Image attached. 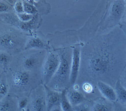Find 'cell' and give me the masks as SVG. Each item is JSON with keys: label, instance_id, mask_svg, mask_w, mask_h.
<instances>
[{"label": "cell", "instance_id": "obj_1", "mask_svg": "<svg viewBox=\"0 0 126 111\" xmlns=\"http://www.w3.org/2000/svg\"><path fill=\"white\" fill-rule=\"evenodd\" d=\"M95 41L89 60V71L97 81L114 87L126 66V36L119 25Z\"/></svg>", "mask_w": 126, "mask_h": 111}, {"label": "cell", "instance_id": "obj_2", "mask_svg": "<svg viewBox=\"0 0 126 111\" xmlns=\"http://www.w3.org/2000/svg\"><path fill=\"white\" fill-rule=\"evenodd\" d=\"M9 88V94L18 98L29 97L38 86L34 72L10 65L5 71Z\"/></svg>", "mask_w": 126, "mask_h": 111}, {"label": "cell", "instance_id": "obj_3", "mask_svg": "<svg viewBox=\"0 0 126 111\" xmlns=\"http://www.w3.org/2000/svg\"><path fill=\"white\" fill-rule=\"evenodd\" d=\"M25 32L0 21V51L12 56L24 49L27 41Z\"/></svg>", "mask_w": 126, "mask_h": 111}, {"label": "cell", "instance_id": "obj_4", "mask_svg": "<svg viewBox=\"0 0 126 111\" xmlns=\"http://www.w3.org/2000/svg\"><path fill=\"white\" fill-rule=\"evenodd\" d=\"M69 58L67 53L62 54L57 71L46 85L49 88L60 92L69 88L71 64Z\"/></svg>", "mask_w": 126, "mask_h": 111}, {"label": "cell", "instance_id": "obj_5", "mask_svg": "<svg viewBox=\"0 0 126 111\" xmlns=\"http://www.w3.org/2000/svg\"><path fill=\"white\" fill-rule=\"evenodd\" d=\"M28 108L30 111H47L44 85H39L29 96Z\"/></svg>", "mask_w": 126, "mask_h": 111}, {"label": "cell", "instance_id": "obj_6", "mask_svg": "<svg viewBox=\"0 0 126 111\" xmlns=\"http://www.w3.org/2000/svg\"><path fill=\"white\" fill-rule=\"evenodd\" d=\"M60 62V57L56 53L50 52L47 56L41 72L43 84L47 85L57 71Z\"/></svg>", "mask_w": 126, "mask_h": 111}, {"label": "cell", "instance_id": "obj_7", "mask_svg": "<svg viewBox=\"0 0 126 111\" xmlns=\"http://www.w3.org/2000/svg\"><path fill=\"white\" fill-rule=\"evenodd\" d=\"M80 60V52L79 47H75L73 51L72 64H71L70 85L71 87L75 85L79 72Z\"/></svg>", "mask_w": 126, "mask_h": 111}, {"label": "cell", "instance_id": "obj_8", "mask_svg": "<svg viewBox=\"0 0 126 111\" xmlns=\"http://www.w3.org/2000/svg\"><path fill=\"white\" fill-rule=\"evenodd\" d=\"M44 85L46 94L47 111H50L53 107L60 105L61 92L51 89L46 85Z\"/></svg>", "mask_w": 126, "mask_h": 111}, {"label": "cell", "instance_id": "obj_9", "mask_svg": "<svg viewBox=\"0 0 126 111\" xmlns=\"http://www.w3.org/2000/svg\"><path fill=\"white\" fill-rule=\"evenodd\" d=\"M96 86L98 91L104 99L112 103L117 101L116 92L113 87L100 81L97 82Z\"/></svg>", "mask_w": 126, "mask_h": 111}, {"label": "cell", "instance_id": "obj_10", "mask_svg": "<svg viewBox=\"0 0 126 111\" xmlns=\"http://www.w3.org/2000/svg\"><path fill=\"white\" fill-rule=\"evenodd\" d=\"M66 95L68 101L73 107L87 100L84 94L75 88L70 87L66 89Z\"/></svg>", "mask_w": 126, "mask_h": 111}, {"label": "cell", "instance_id": "obj_11", "mask_svg": "<svg viewBox=\"0 0 126 111\" xmlns=\"http://www.w3.org/2000/svg\"><path fill=\"white\" fill-rule=\"evenodd\" d=\"M0 111H20L18 98L9 94L0 100Z\"/></svg>", "mask_w": 126, "mask_h": 111}, {"label": "cell", "instance_id": "obj_12", "mask_svg": "<svg viewBox=\"0 0 126 111\" xmlns=\"http://www.w3.org/2000/svg\"><path fill=\"white\" fill-rule=\"evenodd\" d=\"M91 111H113V103L102 99L94 101Z\"/></svg>", "mask_w": 126, "mask_h": 111}, {"label": "cell", "instance_id": "obj_13", "mask_svg": "<svg viewBox=\"0 0 126 111\" xmlns=\"http://www.w3.org/2000/svg\"><path fill=\"white\" fill-rule=\"evenodd\" d=\"M0 21L20 29L21 21H20L15 12L0 14Z\"/></svg>", "mask_w": 126, "mask_h": 111}, {"label": "cell", "instance_id": "obj_14", "mask_svg": "<svg viewBox=\"0 0 126 111\" xmlns=\"http://www.w3.org/2000/svg\"><path fill=\"white\" fill-rule=\"evenodd\" d=\"M118 102L123 104H126V89L123 86L120 80H118L114 87Z\"/></svg>", "mask_w": 126, "mask_h": 111}, {"label": "cell", "instance_id": "obj_15", "mask_svg": "<svg viewBox=\"0 0 126 111\" xmlns=\"http://www.w3.org/2000/svg\"><path fill=\"white\" fill-rule=\"evenodd\" d=\"M44 47V43L40 38L37 37H32L27 40L25 45L24 50L41 49Z\"/></svg>", "mask_w": 126, "mask_h": 111}, {"label": "cell", "instance_id": "obj_16", "mask_svg": "<svg viewBox=\"0 0 126 111\" xmlns=\"http://www.w3.org/2000/svg\"><path fill=\"white\" fill-rule=\"evenodd\" d=\"M9 94V86L4 71L0 77V100L4 98Z\"/></svg>", "mask_w": 126, "mask_h": 111}, {"label": "cell", "instance_id": "obj_17", "mask_svg": "<svg viewBox=\"0 0 126 111\" xmlns=\"http://www.w3.org/2000/svg\"><path fill=\"white\" fill-rule=\"evenodd\" d=\"M13 56L9 54L0 51V68L4 71L11 63Z\"/></svg>", "mask_w": 126, "mask_h": 111}, {"label": "cell", "instance_id": "obj_18", "mask_svg": "<svg viewBox=\"0 0 126 111\" xmlns=\"http://www.w3.org/2000/svg\"><path fill=\"white\" fill-rule=\"evenodd\" d=\"M66 90L61 92L60 106L63 111H74L73 108L68 101L66 95Z\"/></svg>", "mask_w": 126, "mask_h": 111}, {"label": "cell", "instance_id": "obj_19", "mask_svg": "<svg viewBox=\"0 0 126 111\" xmlns=\"http://www.w3.org/2000/svg\"><path fill=\"white\" fill-rule=\"evenodd\" d=\"M93 101L87 100L81 104L73 107L74 111H91Z\"/></svg>", "mask_w": 126, "mask_h": 111}, {"label": "cell", "instance_id": "obj_20", "mask_svg": "<svg viewBox=\"0 0 126 111\" xmlns=\"http://www.w3.org/2000/svg\"><path fill=\"white\" fill-rule=\"evenodd\" d=\"M15 12L13 6L7 2L6 0H0V14Z\"/></svg>", "mask_w": 126, "mask_h": 111}, {"label": "cell", "instance_id": "obj_21", "mask_svg": "<svg viewBox=\"0 0 126 111\" xmlns=\"http://www.w3.org/2000/svg\"><path fill=\"white\" fill-rule=\"evenodd\" d=\"M23 1L24 11L25 13L34 15L37 13L36 8L28 0Z\"/></svg>", "mask_w": 126, "mask_h": 111}, {"label": "cell", "instance_id": "obj_22", "mask_svg": "<svg viewBox=\"0 0 126 111\" xmlns=\"http://www.w3.org/2000/svg\"><path fill=\"white\" fill-rule=\"evenodd\" d=\"M20 21L23 23L29 22L34 17V15L30 14L25 13L20 14H16Z\"/></svg>", "mask_w": 126, "mask_h": 111}, {"label": "cell", "instance_id": "obj_23", "mask_svg": "<svg viewBox=\"0 0 126 111\" xmlns=\"http://www.w3.org/2000/svg\"><path fill=\"white\" fill-rule=\"evenodd\" d=\"M13 9L14 11L16 14H20L24 13L23 1L21 0H16L13 6Z\"/></svg>", "mask_w": 126, "mask_h": 111}, {"label": "cell", "instance_id": "obj_24", "mask_svg": "<svg viewBox=\"0 0 126 111\" xmlns=\"http://www.w3.org/2000/svg\"><path fill=\"white\" fill-rule=\"evenodd\" d=\"M113 111H126V104H123L117 101L113 103Z\"/></svg>", "mask_w": 126, "mask_h": 111}, {"label": "cell", "instance_id": "obj_25", "mask_svg": "<svg viewBox=\"0 0 126 111\" xmlns=\"http://www.w3.org/2000/svg\"><path fill=\"white\" fill-rule=\"evenodd\" d=\"M82 89L85 93L90 94L93 92L94 88L92 84L90 83H86L82 86Z\"/></svg>", "mask_w": 126, "mask_h": 111}, {"label": "cell", "instance_id": "obj_26", "mask_svg": "<svg viewBox=\"0 0 126 111\" xmlns=\"http://www.w3.org/2000/svg\"><path fill=\"white\" fill-rule=\"evenodd\" d=\"M119 80L121 85L126 89V66L122 72L120 76Z\"/></svg>", "mask_w": 126, "mask_h": 111}, {"label": "cell", "instance_id": "obj_27", "mask_svg": "<svg viewBox=\"0 0 126 111\" xmlns=\"http://www.w3.org/2000/svg\"><path fill=\"white\" fill-rule=\"evenodd\" d=\"M120 25H126V6L123 18L121 20Z\"/></svg>", "mask_w": 126, "mask_h": 111}, {"label": "cell", "instance_id": "obj_28", "mask_svg": "<svg viewBox=\"0 0 126 111\" xmlns=\"http://www.w3.org/2000/svg\"><path fill=\"white\" fill-rule=\"evenodd\" d=\"M50 111H63V109L61 107L60 105L56 106L54 107H53L50 110Z\"/></svg>", "mask_w": 126, "mask_h": 111}, {"label": "cell", "instance_id": "obj_29", "mask_svg": "<svg viewBox=\"0 0 126 111\" xmlns=\"http://www.w3.org/2000/svg\"><path fill=\"white\" fill-rule=\"evenodd\" d=\"M120 26L126 36V25H120Z\"/></svg>", "mask_w": 126, "mask_h": 111}, {"label": "cell", "instance_id": "obj_30", "mask_svg": "<svg viewBox=\"0 0 126 111\" xmlns=\"http://www.w3.org/2000/svg\"><path fill=\"white\" fill-rule=\"evenodd\" d=\"M3 72H4V71L2 69L0 68V77L1 75V74Z\"/></svg>", "mask_w": 126, "mask_h": 111}, {"label": "cell", "instance_id": "obj_31", "mask_svg": "<svg viewBox=\"0 0 126 111\" xmlns=\"http://www.w3.org/2000/svg\"><path fill=\"white\" fill-rule=\"evenodd\" d=\"M30 111L29 109V108H28L27 109H26V110H23V111Z\"/></svg>", "mask_w": 126, "mask_h": 111}, {"label": "cell", "instance_id": "obj_32", "mask_svg": "<svg viewBox=\"0 0 126 111\" xmlns=\"http://www.w3.org/2000/svg\"><path fill=\"white\" fill-rule=\"evenodd\" d=\"M125 60H126V55H125Z\"/></svg>", "mask_w": 126, "mask_h": 111}, {"label": "cell", "instance_id": "obj_33", "mask_svg": "<svg viewBox=\"0 0 126 111\" xmlns=\"http://www.w3.org/2000/svg\"></svg>", "mask_w": 126, "mask_h": 111}, {"label": "cell", "instance_id": "obj_34", "mask_svg": "<svg viewBox=\"0 0 126 111\" xmlns=\"http://www.w3.org/2000/svg\"></svg>", "mask_w": 126, "mask_h": 111}]
</instances>
